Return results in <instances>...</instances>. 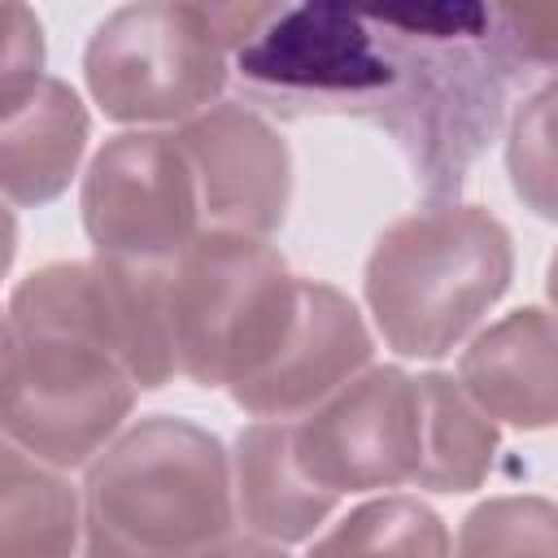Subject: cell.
<instances>
[{"mask_svg":"<svg viewBox=\"0 0 558 558\" xmlns=\"http://www.w3.org/2000/svg\"><path fill=\"white\" fill-rule=\"evenodd\" d=\"M235 519L231 453L192 418L122 427L83 480V558H214Z\"/></svg>","mask_w":558,"mask_h":558,"instance_id":"cell-1","label":"cell"},{"mask_svg":"<svg viewBox=\"0 0 558 558\" xmlns=\"http://www.w3.org/2000/svg\"><path fill=\"white\" fill-rule=\"evenodd\" d=\"M510 275L514 244L501 218L484 205L440 201L384 227L362 270V296L397 357L436 362L506 296Z\"/></svg>","mask_w":558,"mask_h":558,"instance_id":"cell-2","label":"cell"},{"mask_svg":"<svg viewBox=\"0 0 558 558\" xmlns=\"http://www.w3.org/2000/svg\"><path fill=\"white\" fill-rule=\"evenodd\" d=\"M301 310V279L270 240L201 231L166 262V314L174 366L201 388L253 379L288 340Z\"/></svg>","mask_w":558,"mask_h":558,"instance_id":"cell-3","label":"cell"},{"mask_svg":"<svg viewBox=\"0 0 558 558\" xmlns=\"http://www.w3.org/2000/svg\"><path fill=\"white\" fill-rule=\"evenodd\" d=\"M227 44L205 4H126L113 9L83 48V83L100 113L122 126L157 131L218 105L227 83Z\"/></svg>","mask_w":558,"mask_h":558,"instance_id":"cell-4","label":"cell"},{"mask_svg":"<svg viewBox=\"0 0 558 558\" xmlns=\"http://www.w3.org/2000/svg\"><path fill=\"white\" fill-rule=\"evenodd\" d=\"M96 257L174 262L201 231V196L174 131H122L87 166L78 192Z\"/></svg>","mask_w":558,"mask_h":558,"instance_id":"cell-5","label":"cell"},{"mask_svg":"<svg viewBox=\"0 0 558 558\" xmlns=\"http://www.w3.org/2000/svg\"><path fill=\"white\" fill-rule=\"evenodd\" d=\"M288 427L301 471L336 497L401 488L418 475V392L401 366H366Z\"/></svg>","mask_w":558,"mask_h":558,"instance_id":"cell-6","label":"cell"},{"mask_svg":"<svg viewBox=\"0 0 558 558\" xmlns=\"http://www.w3.org/2000/svg\"><path fill=\"white\" fill-rule=\"evenodd\" d=\"M244 78L310 92L318 100H366L397 87V57L375 13L340 4L275 9V17L235 52Z\"/></svg>","mask_w":558,"mask_h":558,"instance_id":"cell-7","label":"cell"},{"mask_svg":"<svg viewBox=\"0 0 558 558\" xmlns=\"http://www.w3.org/2000/svg\"><path fill=\"white\" fill-rule=\"evenodd\" d=\"M196 179L205 231L275 235L292 201V153L283 135L244 100H218L179 131Z\"/></svg>","mask_w":558,"mask_h":558,"instance_id":"cell-8","label":"cell"},{"mask_svg":"<svg viewBox=\"0 0 558 558\" xmlns=\"http://www.w3.org/2000/svg\"><path fill=\"white\" fill-rule=\"evenodd\" d=\"M371 353L375 340L357 305L323 279H301V310L283 349L253 379L235 384L231 401L253 418H301L362 375Z\"/></svg>","mask_w":558,"mask_h":558,"instance_id":"cell-9","label":"cell"},{"mask_svg":"<svg viewBox=\"0 0 558 558\" xmlns=\"http://www.w3.org/2000/svg\"><path fill=\"white\" fill-rule=\"evenodd\" d=\"M458 384L493 423L558 427V318L536 305L497 318L462 349Z\"/></svg>","mask_w":558,"mask_h":558,"instance_id":"cell-10","label":"cell"},{"mask_svg":"<svg viewBox=\"0 0 558 558\" xmlns=\"http://www.w3.org/2000/svg\"><path fill=\"white\" fill-rule=\"evenodd\" d=\"M235 471V514L248 527V536H262L270 545H296L310 541L327 514L336 510V493L318 488L296 453H292V427L288 418H257L235 436L231 453Z\"/></svg>","mask_w":558,"mask_h":558,"instance_id":"cell-11","label":"cell"},{"mask_svg":"<svg viewBox=\"0 0 558 558\" xmlns=\"http://www.w3.org/2000/svg\"><path fill=\"white\" fill-rule=\"evenodd\" d=\"M87 148V109L61 78H44L17 109L0 113V187L9 205L57 201Z\"/></svg>","mask_w":558,"mask_h":558,"instance_id":"cell-12","label":"cell"},{"mask_svg":"<svg viewBox=\"0 0 558 558\" xmlns=\"http://www.w3.org/2000/svg\"><path fill=\"white\" fill-rule=\"evenodd\" d=\"M418 392V488L471 493L497 458V423L466 397L453 375H414Z\"/></svg>","mask_w":558,"mask_h":558,"instance_id":"cell-13","label":"cell"},{"mask_svg":"<svg viewBox=\"0 0 558 558\" xmlns=\"http://www.w3.org/2000/svg\"><path fill=\"white\" fill-rule=\"evenodd\" d=\"M83 541V493L4 440L0 453V558H74Z\"/></svg>","mask_w":558,"mask_h":558,"instance_id":"cell-14","label":"cell"},{"mask_svg":"<svg viewBox=\"0 0 558 558\" xmlns=\"http://www.w3.org/2000/svg\"><path fill=\"white\" fill-rule=\"evenodd\" d=\"M305 558H453V541L432 506L384 493L331 523Z\"/></svg>","mask_w":558,"mask_h":558,"instance_id":"cell-15","label":"cell"},{"mask_svg":"<svg viewBox=\"0 0 558 558\" xmlns=\"http://www.w3.org/2000/svg\"><path fill=\"white\" fill-rule=\"evenodd\" d=\"M453 558H558V501L549 497H488L462 527Z\"/></svg>","mask_w":558,"mask_h":558,"instance_id":"cell-16","label":"cell"},{"mask_svg":"<svg viewBox=\"0 0 558 558\" xmlns=\"http://www.w3.org/2000/svg\"><path fill=\"white\" fill-rule=\"evenodd\" d=\"M506 174L514 196L545 222H558V96L536 87L519 100L506 131Z\"/></svg>","mask_w":558,"mask_h":558,"instance_id":"cell-17","label":"cell"},{"mask_svg":"<svg viewBox=\"0 0 558 558\" xmlns=\"http://www.w3.org/2000/svg\"><path fill=\"white\" fill-rule=\"evenodd\" d=\"M0 35H4V52H0V113H9L48 78L44 74V26H39V17L26 4L4 0L0 4Z\"/></svg>","mask_w":558,"mask_h":558,"instance_id":"cell-18","label":"cell"},{"mask_svg":"<svg viewBox=\"0 0 558 558\" xmlns=\"http://www.w3.org/2000/svg\"><path fill=\"white\" fill-rule=\"evenodd\" d=\"M214 558H288V554H283V545H270V541L248 536V532H244V536L235 532V536H231Z\"/></svg>","mask_w":558,"mask_h":558,"instance_id":"cell-19","label":"cell"},{"mask_svg":"<svg viewBox=\"0 0 558 558\" xmlns=\"http://www.w3.org/2000/svg\"><path fill=\"white\" fill-rule=\"evenodd\" d=\"M545 296L554 305V318H558V253L549 257V270H545Z\"/></svg>","mask_w":558,"mask_h":558,"instance_id":"cell-20","label":"cell"},{"mask_svg":"<svg viewBox=\"0 0 558 558\" xmlns=\"http://www.w3.org/2000/svg\"><path fill=\"white\" fill-rule=\"evenodd\" d=\"M549 87H554V96H558V74H554V78H549Z\"/></svg>","mask_w":558,"mask_h":558,"instance_id":"cell-21","label":"cell"}]
</instances>
